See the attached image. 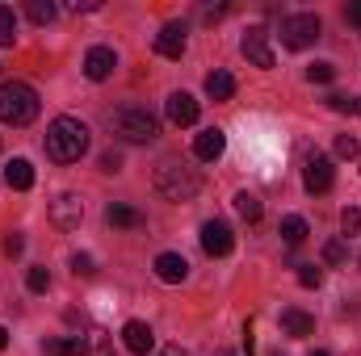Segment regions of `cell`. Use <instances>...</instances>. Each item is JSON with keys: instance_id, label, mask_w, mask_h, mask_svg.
Instances as JSON below:
<instances>
[{"instance_id": "25", "label": "cell", "mask_w": 361, "mask_h": 356, "mask_svg": "<svg viewBox=\"0 0 361 356\" xmlns=\"http://www.w3.org/2000/svg\"><path fill=\"white\" fill-rule=\"evenodd\" d=\"M345 256H349L345 239H328L324 243V265H345Z\"/></svg>"}, {"instance_id": "5", "label": "cell", "mask_w": 361, "mask_h": 356, "mask_svg": "<svg viewBox=\"0 0 361 356\" xmlns=\"http://www.w3.org/2000/svg\"><path fill=\"white\" fill-rule=\"evenodd\" d=\"M319 34H324V25L315 13H294L281 21V46L286 51H307V46H315Z\"/></svg>"}, {"instance_id": "39", "label": "cell", "mask_w": 361, "mask_h": 356, "mask_svg": "<svg viewBox=\"0 0 361 356\" xmlns=\"http://www.w3.org/2000/svg\"><path fill=\"white\" fill-rule=\"evenodd\" d=\"M311 356H332V352H324V348H315V352H311Z\"/></svg>"}, {"instance_id": "28", "label": "cell", "mask_w": 361, "mask_h": 356, "mask_svg": "<svg viewBox=\"0 0 361 356\" xmlns=\"http://www.w3.org/2000/svg\"><path fill=\"white\" fill-rule=\"evenodd\" d=\"M332 76H336L332 63H311V68H307V80H311V84H332Z\"/></svg>"}, {"instance_id": "24", "label": "cell", "mask_w": 361, "mask_h": 356, "mask_svg": "<svg viewBox=\"0 0 361 356\" xmlns=\"http://www.w3.org/2000/svg\"><path fill=\"white\" fill-rule=\"evenodd\" d=\"M17 42V17L8 4H0V46H13Z\"/></svg>"}, {"instance_id": "12", "label": "cell", "mask_w": 361, "mask_h": 356, "mask_svg": "<svg viewBox=\"0 0 361 356\" xmlns=\"http://www.w3.org/2000/svg\"><path fill=\"white\" fill-rule=\"evenodd\" d=\"M156 55H164V59H180V55H185V25H180V21L160 25V34H156Z\"/></svg>"}, {"instance_id": "7", "label": "cell", "mask_w": 361, "mask_h": 356, "mask_svg": "<svg viewBox=\"0 0 361 356\" xmlns=\"http://www.w3.org/2000/svg\"><path fill=\"white\" fill-rule=\"evenodd\" d=\"M80 218H85V201H80V193H59V197L51 201V222H55L59 231H76Z\"/></svg>"}, {"instance_id": "26", "label": "cell", "mask_w": 361, "mask_h": 356, "mask_svg": "<svg viewBox=\"0 0 361 356\" xmlns=\"http://www.w3.org/2000/svg\"><path fill=\"white\" fill-rule=\"evenodd\" d=\"M25 285H30V293H47L51 289V272L47 268H30L25 272Z\"/></svg>"}, {"instance_id": "27", "label": "cell", "mask_w": 361, "mask_h": 356, "mask_svg": "<svg viewBox=\"0 0 361 356\" xmlns=\"http://www.w3.org/2000/svg\"><path fill=\"white\" fill-rule=\"evenodd\" d=\"M341 231H345V235H357L361 231V210L357 205H345V210H341Z\"/></svg>"}, {"instance_id": "29", "label": "cell", "mask_w": 361, "mask_h": 356, "mask_svg": "<svg viewBox=\"0 0 361 356\" xmlns=\"http://www.w3.org/2000/svg\"><path fill=\"white\" fill-rule=\"evenodd\" d=\"M336 155H341V160H357L361 155L357 139H353V134H336Z\"/></svg>"}, {"instance_id": "34", "label": "cell", "mask_w": 361, "mask_h": 356, "mask_svg": "<svg viewBox=\"0 0 361 356\" xmlns=\"http://www.w3.org/2000/svg\"><path fill=\"white\" fill-rule=\"evenodd\" d=\"M4 252H8V256H21V252H25V239H21V235L13 231V235L4 239Z\"/></svg>"}, {"instance_id": "2", "label": "cell", "mask_w": 361, "mask_h": 356, "mask_svg": "<svg viewBox=\"0 0 361 356\" xmlns=\"http://www.w3.org/2000/svg\"><path fill=\"white\" fill-rule=\"evenodd\" d=\"M109 130H114L122 143H130V147H147V143L160 139V122H156V113H147L143 105H122V109H114V113H109Z\"/></svg>"}, {"instance_id": "22", "label": "cell", "mask_w": 361, "mask_h": 356, "mask_svg": "<svg viewBox=\"0 0 361 356\" xmlns=\"http://www.w3.org/2000/svg\"><path fill=\"white\" fill-rule=\"evenodd\" d=\"M55 13H59V8H55L51 0H30V4H25V17H30L34 25H51Z\"/></svg>"}, {"instance_id": "42", "label": "cell", "mask_w": 361, "mask_h": 356, "mask_svg": "<svg viewBox=\"0 0 361 356\" xmlns=\"http://www.w3.org/2000/svg\"><path fill=\"white\" fill-rule=\"evenodd\" d=\"M357 265H361V256H357Z\"/></svg>"}, {"instance_id": "32", "label": "cell", "mask_w": 361, "mask_h": 356, "mask_svg": "<svg viewBox=\"0 0 361 356\" xmlns=\"http://www.w3.org/2000/svg\"><path fill=\"white\" fill-rule=\"evenodd\" d=\"M72 272H76V276H92V272H97L89 252H76V256H72Z\"/></svg>"}, {"instance_id": "36", "label": "cell", "mask_w": 361, "mask_h": 356, "mask_svg": "<svg viewBox=\"0 0 361 356\" xmlns=\"http://www.w3.org/2000/svg\"><path fill=\"white\" fill-rule=\"evenodd\" d=\"M349 21L361 30V0H353V4H349Z\"/></svg>"}, {"instance_id": "35", "label": "cell", "mask_w": 361, "mask_h": 356, "mask_svg": "<svg viewBox=\"0 0 361 356\" xmlns=\"http://www.w3.org/2000/svg\"><path fill=\"white\" fill-rule=\"evenodd\" d=\"M68 8L72 13H92V8H101V0H68Z\"/></svg>"}, {"instance_id": "9", "label": "cell", "mask_w": 361, "mask_h": 356, "mask_svg": "<svg viewBox=\"0 0 361 356\" xmlns=\"http://www.w3.org/2000/svg\"><path fill=\"white\" fill-rule=\"evenodd\" d=\"M122 344H126V352L130 356H152L156 352V331H152L147 323L130 319V323L122 327Z\"/></svg>"}, {"instance_id": "23", "label": "cell", "mask_w": 361, "mask_h": 356, "mask_svg": "<svg viewBox=\"0 0 361 356\" xmlns=\"http://www.w3.org/2000/svg\"><path fill=\"white\" fill-rule=\"evenodd\" d=\"M235 210H240V218H248V222H261V214H265V205H261L252 193H235Z\"/></svg>"}, {"instance_id": "37", "label": "cell", "mask_w": 361, "mask_h": 356, "mask_svg": "<svg viewBox=\"0 0 361 356\" xmlns=\"http://www.w3.org/2000/svg\"><path fill=\"white\" fill-rule=\"evenodd\" d=\"M152 356H185V352H180L177 344H169V348H156V352H152Z\"/></svg>"}, {"instance_id": "6", "label": "cell", "mask_w": 361, "mask_h": 356, "mask_svg": "<svg viewBox=\"0 0 361 356\" xmlns=\"http://www.w3.org/2000/svg\"><path fill=\"white\" fill-rule=\"evenodd\" d=\"M302 184H307V193H328V189L336 184L332 155H324V151H311V155H307V168H302Z\"/></svg>"}, {"instance_id": "33", "label": "cell", "mask_w": 361, "mask_h": 356, "mask_svg": "<svg viewBox=\"0 0 361 356\" xmlns=\"http://www.w3.org/2000/svg\"><path fill=\"white\" fill-rule=\"evenodd\" d=\"M101 172H122V155L118 151H105L101 155Z\"/></svg>"}, {"instance_id": "18", "label": "cell", "mask_w": 361, "mask_h": 356, "mask_svg": "<svg viewBox=\"0 0 361 356\" xmlns=\"http://www.w3.org/2000/svg\"><path fill=\"white\" fill-rule=\"evenodd\" d=\"M4 184L17 189V193L34 189V168H30V160H8V164H4Z\"/></svg>"}, {"instance_id": "16", "label": "cell", "mask_w": 361, "mask_h": 356, "mask_svg": "<svg viewBox=\"0 0 361 356\" xmlns=\"http://www.w3.org/2000/svg\"><path fill=\"white\" fill-rule=\"evenodd\" d=\"M105 218H109V227H122V231H139L143 227V214L135 205H126V201H114L105 210Z\"/></svg>"}, {"instance_id": "41", "label": "cell", "mask_w": 361, "mask_h": 356, "mask_svg": "<svg viewBox=\"0 0 361 356\" xmlns=\"http://www.w3.org/2000/svg\"><path fill=\"white\" fill-rule=\"evenodd\" d=\"M357 113H361V96H357Z\"/></svg>"}, {"instance_id": "30", "label": "cell", "mask_w": 361, "mask_h": 356, "mask_svg": "<svg viewBox=\"0 0 361 356\" xmlns=\"http://www.w3.org/2000/svg\"><path fill=\"white\" fill-rule=\"evenodd\" d=\"M319 281H324V272L315 265H298V285L302 289H319Z\"/></svg>"}, {"instance_id": "3", "label": "cell", "mask_w": 361, "mask_h": 356, "mask_svg": "<svg viewBox=\"0 0 361 356\" xmlns=\"http://www.w3.org/2000/svg\"><path fill=\"white\" fill-rule=\"evenodd\" d=\"M156 193L164 201H193L202 193V172L185 160H164L156 168Z\"/></svg>"}, {"instance_id": "8", "label": "cell", "mask_w": 361, "mask_h": 356, "mask_svg": "<svg viewBox=\"0 0 361 356\" xmlns=\"http://www.w3.org/2000/svg\"><path fill=\"white\" fill-rule=\"evenodd\" d=\"M202 248H206V256H231V248H235V235H231V227H227L223 218H210V222H202Z\"/></svg>"}, {"instance_id": "11", "label": "cell", "mask_w": 361, "mask_h": 356, "mask_svg": "<svg viewBox=\"0 0 361 356\" xmlns=\"http://www.w3.org/2000/svg\"><path fill=\"white\" fill-rule=\"evenodd\" d=\"M164 113H169V122H173V126H193V122H197V113H202V105H197L189 92H173V96L164 101Z\"/></svg>"}, {"instance_id": "17", "label": "cell", "mask_w": 361, "mask_h": 356, "mask_svg": "<svg viewBox=\"0 0 361 356\" xmlns=\"http://www.w3.org/2000/svg\"><path fill=\"white\" fill-rule=\"evenodd\" d=\"M281 331L294 336V340H298V336H311V331H315V319H311L307 310L290 306V310H281Z\"/></svg>"}, {"instance_id": "31", "label": "cell", "mask_w": 361, "mask_h": 356, "mask_svg": "<svg viewBox=\"0 0 361 356\" xmlns=\"http://www.w3.org/2000/svg\"><path fill=\"white\" fill-rule=\"evenodd\" d=\"M328 109H336V113H357V96H345V92H332V96H328Z\"/></svg>"}, {"instance_id": "14", "label": "cell", "mask_w": 361, "mask_h": 356, "mask_svg": "<svg viewBox=\"0 0 361 356\" xmlns=\"http://www.w3.org/2000/svg\"><path fill=\"white\" fill-rule=\"evenodd\" d=\"M223 147H227V134L219 130V126H206L197 139H193V155L202 160V164H210V160H219L223 155Z\"/></svg>"}, {"instance_id": "1", "label": "cell", "mask_w": 361, "mask_h": 356, "mask_svg": "<svg viewBox=\"0 0 361 356\" xmlns=\"http://www.w3.org/2000/svg\"><path fill=\"white\" fill-rule=\"evenodd\" d=\"M89 126L80 122V117H55L51 126H47V155L55 160V164H76L85 151H89Z\"/></svg>"}, {"instance_id": "4", "label": "cell", "mask_w": 361, "mask_h": 356, "mask_svg": "<svg viewBox=\"0 0 361 356\" xmlns=\"http://www.w3.org/2000/svg\"><path fill=\"white\" fill-rule=\"evenodd\" d=\"M38 117V92L21 80L0 84V122L4 126H30Z\"/></svg>"}, {"instance_id": "13", "label": "cell", "mask_w": 361, "mask_h": 356, "mask_svg": "<svg viewBox=\"0 0 361 356\" xmlns=\"http://www.w3.org/2000/svg\"><path fill=\"white\" fill-rule=\"evenodd\" d=\"M244 55H248V63H257V68H273L269 34H265L261 25H252V30L244 34Z\"/></svg>"}, {"instance_id": "40", "label": "cell", "mask_w": 361, "mask_h": 356, "mask_svg": "<svg viewBox=\"0 0 361 356\" xmlns=\"http://www.w3.org/2000/svg\"><path fill=\"white\" fill-rule=\"evenodd\" d=\"M223 356H240V352H223Z\"/></svg>"}, {"instance_id": "38", "label": "cell", "mask_w": 361, "mask_h": 356, "mask_svg": "<svg viewBox=\"0 0 361 356\" xmlns=\"http://www.w3.org/2000/svg\"><path fill=\"white\" fill-rule=\"evenodd\" d=\"M0 348H8V331L4 327H0Z\"/></svg>"}, {"instance_id": "20", "label": "cell", "mask_w": 361, "mask_h": 356, "mask_svg": "<svg viewBox=\"0 0 361 356\" xmlns=\"http://www.w3.org/2000/svg\"><path fill=\"white\" fill-rule=\"evenodd\" d=\"M206 92H210V101H231L235 96V76L231 72H210L206 76Z\"/></svg>"}, {"instance_id": "21", "label": "cell", "mask_w": 361, "mask_h": 356, "mask_svg": "<svg viewBox=\"0 0 361 356\" xmlns=\"http://www.w3.org/2000/svg\"><path fill=\"white\" fill-rule=\"evenodd\" d=\"M307 235H311V227H307V218H302V214H286V218H281V239H286L290 248H298Z\"/></svg>"}, {"instance_id": "19", "label": "cell", "mask_w": 361, "mask_h": 356, "mask_svg": "<svg viewBox=\"0 0 361 356\" xmlns=\"http://www.w3.org/2000/svg\"><path fill=\"white\" fill-rule=\"evenodd\" d=\"M89 340L85 336H63V340H47V356H89Z\"/></svg>"}, {"instance_id": "15", "label": "cell", "mask_w": 361, "mask_h": 356, "mask_svg": "<svg viewBox=\"0 0 361 356\" xmlns=\"http://www.w3.org/2000/svg\"><path fill=\"white\" fill-rule=\"evenodd\" d=\"M156 276H160L164 285H180V281L189 276V260L177 256V252H160V256H156Z\"/></svg>"}, {"instance_id": "10", "label": "cell", "mask_w": 361, "mask_h": 356, "mask_svg": "<svg viewBox=\"0 0 361 356\" xmlns=\"http://www.w3.org/2000/svg\"><path fill=\"white\" fill-rule=\"evenodd\" d=\"M114 68H118V55H114V46H92L89 55H85V76L89 80H109L114 76Z\"/></svg>"}]
</instances>
